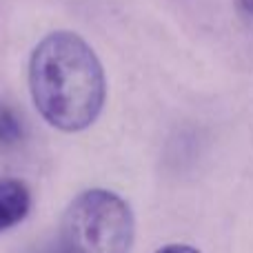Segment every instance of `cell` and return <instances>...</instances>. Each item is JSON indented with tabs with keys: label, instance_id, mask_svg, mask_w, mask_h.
Returning <instances> with one entry per match:
<instances>
[{
	"label": "cell",
	"instance_id": "1",
	"mask_svg": "<svg viewBox=\"0 0 253 253\" xmlns=\"http://www.w3.org/2000/svg\"><path fill=\"white\" fill-rule=\"evenodd\" d=\"M29 87L40 116L67 133L93 125L105 107V69L96 51L71 31H53L38 42Z\"/></svg>",
	"mask_w": 253,
	"mask_h": 253
},
{
	"label": "cell",
	"instance_id": "2",
	"mask_svg": "<svg viewBox=\"0 0 253 253\" xmlns=\"http://www.w3.org/2000/svg\"><path fill=\"white\" fill-rule=\"evenodd\" d=\"M133 233V213L123 198L105 189H89L65 211L62 253H129Z\"/></svg>",
	"mask_w": 253,
	"mask_h": 253
},
{
	"label": "cell",
	"instance_id": "3",
	"mask_svg": "<svg viewBox=\"0 0 253 253\" xmlns=\"http://www.w3.org/2000/svg\"><path fill=\"white\" fill-rule=\"evenodd\" d=\"M31 209V193L25 182L16 178L0 180V231L25 220Z\"/></svg>",
	"mask_w": 253,
	"mask_h": 253
},
{
	"label": "cell",
	"instance_id": "4",
	"mask_svg": "<svg viewBox=\"0 0 253 253\" xmlns=\"http://www.w3.org/2000/svg\"><path fill=\"white\" fill-rule=\"evenodd\" d=\"M22 123L9 105L0 102V147H16L22 140Z\"/></svg>",
	"mask_w": 253,
	"mask_h": 253
},
{
	"label": "cell",
	"instance_id": "5",
	"mask_svg": "<svg viewBox=\"0 0 253 253\" xmlns=\"http://www.w3.org/2000/svg\"><path fill=\"white\" fill-rule=\"evenodd\" d=\"M156 253H200V251L193 249V247H187V245H169V247L158 249Z\"/></svg>",
	"mask_w": 253,
	"mask_h": 253
},
{
	"label": "cell",
	"instance_id": "6",
	"mask_svg": "<svg viewBox=\"0 0 253 253\" xmlns=\"http://www.w3.org/2000/svg\"><path fill=\"white\" fill-rule=\"evenodd\" d=\"M242 7H245V11L249 13V16H253V0H240Z\"/></svg>",
	"mask_w": 253,
	"mask_h": 253
}]
</instances>
